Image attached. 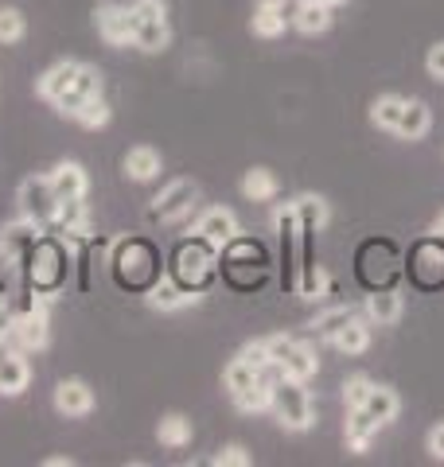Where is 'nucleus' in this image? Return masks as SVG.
<instances>
[{"label":"nucleus","mask_w":444,"mask_h":467,"mask_svg":"<svg viewBox=\"0 0 444 467\" xmlns=\"http://www.w3.org/2000/svg\"><path fill=\"white\" fill-rule=\"evenodd\" d=\"M113 265H117V273L132 265V273H129V285H137L141 276H144L148 269L156 265V257H153V250H148L144 242H137V238H132V242H122V245H117V257H113Z\"/></svg>","instance_id":"nucleus-13"},{"label":"nucleus","mask_w":444,"mask_h":467,"mask_svg":"<svg viewBox=\"0 0 444 467\" xmlns=\"http://www.w3.org/2000/svg\"><path fill=\"white\" fill-rule=\"evenodd\" d=\"M409 273H413V281H418L421 288H437L444 281V245H440V238H428V242H421L418 250H413Z\"/></svg>","instance_id":"nucleus-8"},{"label":"nucleus","mask_w":444,"mask_h":467,"mask_svg":"<svg viewBox=\"0 0 444 467\" xmlns=\"http://www.w3.org/2000/svg\"><path fill=\"white\" fill-rule=\"evenodd\" d=\"M254 5H258V8H280L285 0H254Z\"/></svg>","instance_id":"nucleus-42"},{"label":"nucleus","mask_w":444,"mask_h":467,"mask_svg":"<svg viewBox=\"0 0 444 467\" xmlns=\"http://www.w3.org/2000/svg\"><path fill=\"white\" fill-rule=\"evenodd\" d=\"M370 389H375V382H370L366 374H351V378H347V386H344L347 409H363V405H366V398H370Z\"/></svg>","instance_id":"nucleus-33"},{"label":"nucleus","mask_w":444,"mask_h":467,"mask_svg":"<svg viewBox=\"0 0 444 467\" xmlns=\"http://www.w3.org/2000/svg\"><path fill=\"white\" fill-rule=\"evenodd\" d=\"M347 319H351V308H332V312H323V316L316 319L312 331L320 335V339H332V335H335L339 327H344Z\"/></svg>","instance_id":"nucleus-35"},{"label":"nucleus","mask_w":444,"mask_h":467,"mask_svg":"<svg viewBox=\"0 0 444 467\" xmlns=\"http://www.w3.org/2000/svg\"><path fill=\"white\" fill-rule=\"evenodd\" d=\"M125 175H129V180H137V183L160 175V152H153V149H132L125 156Z\"/></svg>","instance_id":"nucleus-24"},{"label":"nucleus","mask_w":444,"mask_h":467,"mask_svg":"<svg viewBox=\"0 0 444 467\" xmlns=\"http://www.w3.org/2000/svg\"><path fill=\"white\" fill-rule=\"evenodd\" d=\"M8 339L16 343L20 350H43L51 339V331H48V304H32V308H24L20 316H12V331H8Z\"/></svg>","instance_id":"nucleus-4"},{"label":"nucleus","mask_w":444,"mask_h":467,"mask_svg":"<svg viewBox=\"0 0 444 467\" xmlns=\"http://www.w3.org/2000/svg\"><path fill=\"white\" fill-rule=\"evenodd\" d=\"M428 129H433V113H428L425 101H406L402 121H397L394 133H397V137H406V140H421Z\"/></svg>","instance_id":"nucleus-17"},{"label":"nucleus","mask_w":444,"mask_h":467,"mask_svg":"<svg viewBox=\"0 0 444 467\" xmlns=\"http://www.w3.org/2000/svg\"><path fill=\"white\" fill-rule=\"evenodd\" d=\"M428 451H433L437 460H444V425H437L433 432H428Z\"/></svg>","instance_id":"nucleus-40"},{"label":"nucleus","mask_w":444,"mask_h":467,"mask_svg":"<svg viewBox=\"0 0 444 467\" xmlns=\"http://www.w3.org/2000/svg\"><path fill=\"white\" fill-rule=\"evenodd\" d=\"M242 195L254 199V202L273 199V195H277V175H273L270 168H249V171L242 175Z\"/></svg>","instance_id":"nucleus-22"},{"label":"nucleus","mask_w":444,"mask_h":467,"mask_svg":"<svg viewBox=\"0 0 444 467\" xmlns=\"http://www.w3.org/2000/svg\"><path fill=\"white\" fill-rule=\"evenodd\" d=\"M285 24H289V16H285L280 8H258V16H254V36L277 39L280 32H285Z\"/></svg>","instance_id":"nucleus-30"},{"label":"nucleus","mask_w":444,"mask_h":467,"mask_svg":"<svg viewBox=\"0 0 444 467\" xmlns=\"http://www.w3.org/2000/svg\"><path fill=\"white\" fill-rule=\"evenodd\" d=\"M48 180H51L55 199H86V187H90L82 164H74V160H63V164H55V168L48 171Z\"/></svg>","instance_id":"nucleus-11"},{"label":"nucleus","mask_w":444,"mask_h":467,"mask_svg":"<svg viewBox=\"0 0 444 467\" xmlns=\"http://www.w3.org/2000/svg\"><path fill=\"white\" fill-rule=\"evenodd\" d=\"M27 382H32L27 362L16 355V350H5V355H0V393H5V398H16V393L27 389Z\"/></svg>","instance_id":"nucleus-15"},{"label":"nucleus","mask_w":444,"mask_h":467,"mask_svg":"<svg viewBox=\"0 0 444 467\" xmlns=\"http://www.w3.org/2000/svg\"><path fill=\"white\" fill-rule=\"evenodd\" d=\"M94 24L98 36L110 43V47H129L132 43V8L117 5V0H101L94 8Z\"/></svg>","instance_id":"nucleus-6"},{"label":"nucleus","mask_w":444,"mask_h":467,"mask_svg":"<svg viewBox=\"0 0 444 467\" xmlns=\"http://www.w3.org/2000/svg\"><path fill=\"white\" fill-rule=\"evenodd\" d=\"M402 109H406V98H394V94H386V98H378L375 106H370V121H375L378 129H397V121H402Z\"/></svg>","instance_id":"nucleus-27"},{"label":"nucleus","mask_w":444,"mask_h":467,"mask_svg":"<svg viewBox=\"0 0 444 467\" xmlns=\"http://www.w3.org/2000/svg\"><path fill=\"white\" fill-rule=\"evenodd\" d=\"M273 417L285 425L289 432H308L312 429V401L304 393V382H292V378H277L273 382Z\"/></svg>","instance_id":"nucleus-2"},{"label":"nucleus","mask_w":444,"mask_h":467,"mask_svg":"<svg viewBox=\"0 0 444 467\" xmlns=\"http://www.w3.org/2000/svg\"><path fill=\"white\" fill-rule=\"evenodd\" d=\"M292 347H296L292 335H270V339H265V350H270V362H277V367L292 355Z\"/></svg>","instance_id":"nucleus-36"},{"label":"nucleus","mask_w":444,"mask_h":467,"mask_svg":"<svg viewBox=\"0 0 444 467\" xmlns=\"http://www.w3.org/2000/svg\"><path fill=\"white\" fill-rule=\"evenodd\" d=\"M156 436H160V444L164 448H187L191 444V420L184 413H168L164 420H160Z\"/></svg>","instance_id":"nucleus-25"},{"label":"nucleus","mask_w":444,"mask_h":467,"mask_svg":"<svg viewBox=\"0 0 444 467\" xmlns=\"http://www.w3.org/2000/svg\"><path fill=\"white\" fill-rule=\"evenodd\" d=\"M425 67H428V75L440 78L444 82V43H437V47H428V58H425Z\"/></svg>","instance_id":"nucleus-39"},{"label":"nucleus","mask_w":444,"mask_h":467,"mask_svg":"<svg viewBox=\"0 0 444 467\" xmlns=\"http://www.w3.org/2000/svg\"><path fill=\"white\" fill-rule=\"evenodd\" d=\"M378 429H382V425L366 413V409H351V417H347V448H351V451H366L370 436H375Z\"/></svg>","instance_id":"nucleus-21"},{"label":"nucleus","mask_w":444,"mask_h":467,"mask_svg":"<svg viewBox=\"0 0 444 467\" xmlns=\"http://www.w3.org/2000/svg\"><path fill=\"white\" fill-rule=\"evenodd\" d=\"M132 47L148 55L168 47V8L164 0H132Z\"/></svg>","instance_id":"nucleus-1"},{"label":"nucleus","mask_w":444,"mask_h":467,"mask_svg":"<svg viewBox=\"0 0 444 467\" xmlns=\"http://www.w3.org/2000/svg\"><path fill=\"white\" fill-rule=\"evenodd\" d=\"M8 331H12V312H8V304H0V343L8 339Z\"/></svg>","instance_id":"nucleus-41"},{"label":"nucleus","mask_w":444,"mask_h":467,"mask_svg":"<svg viewBox=\"0 0 444 467\" xmlns=\"http://www.w3.org/2000/svg\"><path fill=\"white\" fill-rule=\"evenodd\" d=\"M215 269V245L206 242V238H196V242H184L180 245V254H175V281L180 285H199L206 281Z\"/></svg>","instance_id":"nucleus-5"},{"label":"nucleus","mask_w":444,"mask_h":467,"mask_svg":"<svg viewBox=\"0 0 444 467\" xmlns=\"http://www.w3.org/2000/svg\"><path fill=\"white\" fill-rule=\"evenodd\" d=\"M323 5H339V0H323Z\"/></svg>","instance_id":"nucleus-45"},{"label":"nucleus","mask_w":444,"mask_h":467,"mask_svg":"<svg viewBox=\"0 0 444 467\" xmlns=\"http://www.w3.org/2000/svg\"><path fill=\"white\" fill-rule=\"evenodd\" d=\"M55 211H58V199L51 192L48 175H32V180L20 183V214L24 218H32L36 226L51 230L55 226Z\"/></svg>","instance_id":"nucleus-3"},{"label":"nucleus","mask_w":444,"mask_h":467,"mask_svg":"<svg viewBox=\"0 0 444 467\" xmlns=\"http://www.w3.org/2000/svg\"><path fill=\"white\" fill-rule=\"evenodd\" d=\"M0 304H8V300H0Z\"/></svg>","instance_id":"nucleus-46"},{"label":"nucleus","mask_w":444,"mask_h":467,"mask_svg":"<svg viewBox=\"0 0 444 467\" xmlns=\"http://www.w3.org/2000/svg\"><path fill=\"white\" fill-rule=\"evenodd\" d=\"M215 467H249V451H246L242 444H227V448H218Z\"/></svg>","instance_id":"nucleus-37"},{"label":"nucleus","mask_w":444,"mask_h":467,"mask_svg":"<svg viewBox=\"0 0 444 467\" xmlns=\"http://www.w3.org/2000/svg\"><path fill=\"white\" fill-rule=\"evenodd\" d=\"M280 370H285V378H292V382H308V378L320 370V358H316V350H312V347L296 343V347H292V355L280 362Z\"/></svg>","instance_id":"nucleus-18"},{"label":"nucleus","mask_w":444,"mask_h":467,"mask_svg":"<svg viewBox=\"0 0 444 467\" xmlns=\"http://www.w3.org/2000/svg\"><path fill=\"white\" fill-rule=\"evenodd\" d=\"M74 460H63V456H55V460H48V467H70Z\"/></svg>","instance_id":"nucleus-43"},{"label":"nucleus","mask_w":444,"mask_h":467,"mask_svg":"<svg viewBox=\"0 0 444 467\" xmlns=\"http://www.w3.org/2000/svg\"><path fill=\"white\" fill-rule=\"evenodd\" d=\"M292 24L301 27L304 36H320V32H328V24H332V5H320V0H312V5H296Z\"/></svg>","instance_id":"nucleus-19"},{"label":"nucleus","mask_w":444,"mask_h":467,"mask_svg":"<svg viewBox=\"0 0 444 467\" xmlns=\"http://www.w3.org/2000/svg\"><path fill=\"white\" fill-rule=\"evenodd\" d=\"M74 121H79L82 129H101V125H110V106L101 101V94L98 98H86L82 109L74 113Z\"/></svg>","instance_id":"nucleus-31"},{"label":"nucleus","mask_w":444,"mask_h":467,"mask_svg":"<svg viewBox=\"0 0 444 467\" xmlns=\"http://www.w3.org/2000/svg\"><path fill=\"white\" fill-rule=\"evenodd\" d=\"M366 413L378 420V425H390V420L397 417V409H402V401H397V393L394 389H386V386H375L370 389V398H366Z\"/></svg>","instance_id":"nucleus-23"},{"label":"nucleus","mask_w":444,"mask_h":467,"mask_svg":"<svg viewBox=\"0 0 444 467\" xmlns=\"http://www.w3.org/2000/svg\"><path fill=\"white\" fill-rule=\"evenodd\" d=\"M55 409L63 417H86L94 409V389L82 378H67V382L55 386Z\"/></svg>","instance_id":"nucleus-10"},{"label":"nucleus","mask_w":444,"mask_h":467,"mask_svg":"<svg viewBox=\"0 0 444 467\" xmlns=\"http://www.w3.org/2000/svg\"><path fill=\"white\" fill-rule=\"evenodd\" d=\"M148 304L160 308V312H180V308H187V304H199V292L180 285L172 276V281H156L153 288H148Z\"/></svg>","instance_id":"nucleus-12"},{"label":"nucleus","mask_w":444,"mask_h":467,"mask_svg":"<svg viewBox=\"0 0 444 467\" xmlns=\"http://www.w3.org/2000/svg\"><path fill=\"white\" fill-rule=\"evenodd\" d=\"M27 32V20L20 8H0V43H20Z\"/></svg>","instance_id":"nucleus-32"},{"label":"nucleus","mask_w":444,"mask_h":467,"mask_svg":"<svg viewBox=\"0 0 444 467\" xmlns=\"http://www.w3.org/2000/svg\"><path fill=\"white\" fill-rule=\"evenodd\" d=\"M238 358H246L254 370H265V367H270V350H265V339H258V343H246V347L238 350Z\"/></svg>","instance_id":"nucleus-38"},{"label":"nucleus","mask_w":444,"mask_h":467,"mask_svg":"<svg viewBox=\"0 0 444 467\" xmlns=\"http://www.w3.org/2000/svg\"><path fill=\"white\" fill-rule=\"evenodd\" d=\"M234 405H238L242 413H261V409H270V405H273V386L258 378V382L249 386V389L234 393Z\"/></svg>","instance_id":"nucleus-28"},{"label":"nucleus","mask_w":444,"mask_h":467,"mask_svg":"<svg viewBox=\"0 0 444 467\" xmlns=\"http://www.w3.org/2000/svg\"><path fill=\"white\" fill-rule=\"evenodd\" d=\"M74 90L82 98H98L101 94V70L90 63H79V75H74Z\"/></svg>","instance_id":"nucleus-34"},{"label":"nucleus","mask_w":444,"mask_h":467,"mask_svg":"<svg viewBox=\"0 0 444 467\" xmlns=\"http://www.w3.org/2000/svg\"><path fill=\"white\" fill-rule=\"evenodd\" d=\"M196 199H199L196 183H191V180H175V183H168L164 192L153 199V218H156V223H180V218L196 207Z\"/></svg>","instance_id":"nucleus-7"},{"label":"nucleus","mask_w":444,"mask_h":467,"mask_svg":"<svg viewBox=\"0 0 444 467\" xmlns=\"http://www.w3.org/2000/svg\"><path fill=\"white\" fill-rule=\"evenodd\" d=\"M437 234H440V238H444V218H440V223H437Z\"/></svg>","instance_id":"nucleus-44"},{"label":"nucleus","mask_w":444,"mask_h":467,"mask_svg":"<svg viewBox=\"0 0 444 467\" xmlns=\"http://www.w3.org/2000/svg\"><path fill=\"white\" fill-rule=\"evenodd\" d=\"M196 234H199V238L211 242L215 250H227V245H230L234 238H238L242 230H238V218H234V211L211 207V211H206V214L199 218V223H196Z\"/></svg>","instance_id":"nucleus-9"},{"label":"nucleus","mask_w":444,"mask_h":467,"mask_svg":"<svg viewBox=\"0 0 444 467\" xmlns=\"http://www.w3.org/2000/svg\"><path fill=\"white\" fill-rule=\"evenodd\" d=\"M332 343L344 350V355H363V350L370 347V327L363 324V319H354V316H351L347 324L332 335Z\"/></svg>","instance_id":"nucleus-20"},{"label":"nucleus","mask_w":444,"mask_h":467,"mask_svg":"<svg viewBox=\"0 0 444 467\" xmlns=\"http://www.w3.org/2000/svg\"><path fill=\"white\" fill-rule=\"evenodd\" d=\"M366 316H370V324H378V327H390L402 319V296L390 288H375L366 296Z\"/></svg>","instance_id":"nucleus-16"},{"label":"nucleus","mask_w":444,"mask_h":467,"mask_svg":"<svg viewBox=\"0 0 444 467\" xmlns=\"http://www.w3.org/2000/svg\"><path fill=\"white\" fill-rule=\"evenodd\" d=\"M74 75H79V63H74V58H63V63H55L51 70H43V75H39L36 94H39L43 101H55L58 94L74 86Z\"/></svg>","instance_id":"nucleus-14"},{"label":"nucleus","mask_w":444,"mask_h":467,"mask_svg":"<svg viewBox=\"0 0 444 467\" xmlns=\"http://www.w3.org/2000/svg\"><path fill=\"white\" fill-rule=\"evenodd\" d=\"M222 382H227V389H230V398H234V393H242V389H249V386H254V382H258V370H254V367H249V362H246V358H234V362H230V367H227V370H222Z\"/></svg>","instance_id":"nucleus-29"},{"label":"nucleus","mask_w":444,"mask_h":467,"mask_svg":"<svg viewBox=\"0 0 444 467\" xmlns=\"http://www.w3.org/2000/svg\"><path fill=\"white\" fill-rule=\"evenodd\" d=\"M292 211H296V226H323L328 223V202H323L320 195H301L292 202Z\"/></svg>","instance_id":"nucleus-26"}]
</instances>
